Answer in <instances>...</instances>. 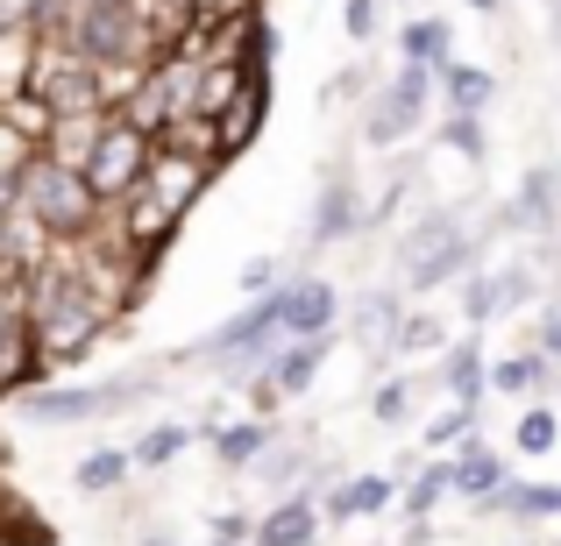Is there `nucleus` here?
Listing matches in <instances>:
<instances>
[{
	"instance_id": "1",
	"label": "nucleus",
	"mask_w": 561,
	"mask_h": 546,
	"mask_svg": "<svg viewBox=\"0 0 561 546\" xmlns=\"http://www.w3.org/2000/svg\"><path fill=\"white\" fill-rule=\"evenodd\" d=\"M14 206H22L50 242H85V234H100L114 220V206L93 199L85 171L79 164H57L50 150H28L22 156V191H14Z\"/></svg>"
},
{
	"instance_id": "2",
	"label": "nucleus",
	"mask_w": 561,
	"mask_h": 546,
	"mask_svg": "<svg viewBox=\"0 0 561 546\" xmlns=\"http://www.w3.org/2000/svg\"><path fill=\"white\" fill-rule=\"evenodd\" d=\"M469 263H477V234L462 228L455 206L426 213L420 228L398 242V277H405V291H440V284H455Z\"/></svg>"
},
{
	"instance_id": "3",
	"label": "nucleus",
	"mask_w": 561,
	"mask_h": 546,
	"mask_svg": "<svg viewBox=\"0 0 561 546\" xmlns=\"http://www.w3.org/2000/svg\"><path fill=\"white\" fill-rule=\"evenodd\" d=\"M157 391V369H136V376H107V383H28L22 391V419L36 426H79V419H107V411L136 405V397Z\"/></svg>"
},
{
	"instance_id": "4",
	"label": "nucleus",
	"mask_w": 561,
	"mask_h": 546,
	"mask_svg": "<svg viewBox=\"0 0 561 546\" xmlns=\"http://www.w3.org/2000/svg\"><path fill=\"white\" fill-rule=\"evenodd\" d=\"M434 85H440V65H412V57H398L391 85H383V93L370 100V114H363V142H370V150H398V142L420 128Z\"/></svg>"
},
{
	"instance_id": "5",
	"label": "nucleus",
	"mask_w": 561,
	"mask_h": 546,
	"mask_svg": "<svg viewBox=\"0 0 561 546\" xmlns=\"http://www.w3.org/2000/svg\"><path fill=\"white\" fill-rule=\"evenodd\" d=\"M150 156H157V142L142 136L136 121H122V114H107V128H100V142H93V156H85V185H93V199L100 206H122L128 191L142 185V171H150Z\"/></svg>"
},
{
	"instance_id": "6",
	"label": "nucleus",
	"mask_w": 561,
	"mask_h": 546,
	"mask_svg": "<svg viewBox=\"0 0 561 546\" xmlns=\"http://www.w3.org/2000/svg\"><path fill=\"white\" fill-rule=\"evenodd\" d=\"M179 228H185V213L164 206V199H150V191H128V199L114 206V234H122L136 256H150V263H164V248L179 242Z\"/></svg>"
},
{
	"instance_id": "7",
	"label": "nucleus",
	"mask_w": 561,
	"mask_h": 546,
	"mask_svg": "<svg viewBox=\"0 0 561 546\" xmlns=\"http://www.w3.org/2000/svg\"><path fill=\"white\" fill-rule=\"evenodd\" d=\"M277 320H285V341H299V334H334L342 291H334L328 277H291V284H277Z\"/></svg>"
},
{
	"instance_id": "8",
	"label": "nucleus",
	"mask_w": 561,
	"mask_h": 546,
	"mask_svg": "<svg viewBox=\"0 0 561 546\" xmlns=\"http://www.w3.org/2000/svg\"><path fill=\"white\" fill-rule=\"evenodd\" d=\"M214 178H220V171L206 164V156H185V150H164V142H157V156H150V171H142L136 191H150V199H164V206H179V213H192V199H199Z\"/></svg>"
},
{
	"instance_id": "9",
	"label": "nucleus",
	"mask_w": 561,
	"mask_h": 546,
	"mask_svg": "<svg viewBox=\"0 0 561 546\" xmlns=\"http://www.w3.org/2000/svg\"><path fill=\"white\" fill-rule=\"evenodd\" d=\"M263 121H271V71H256V79L242 85V100H234V107L214 121V136H220V171H228L234 156H242L249 142L263 136Z\"/></svg>"
},
{
	"instance_id": "10",
	"label": "nucleus",
	"mask_w": 561,
	"mask_h": 546,
	"mask_svg": "<svg viewBox=\"0 0 561 546\" xmlns=\"http://www.w3.org/2000/svg\"><path fill=\"white\" fill-rule=\"evenodd\" d=\"M249 79H256V65H234V57H199V65H192V107H185V114L220 121V114L242 100Z\"/></svg>"
},
{
	"instance_id": "11",
	"label": "nucleus",
	"mask_w": 561,
	"mask_h": 546,
	"mask_svg": "<svg viewBox=\"0 0 561 546\" xmlns=\"http://www.w3.org/2000/svg\"><path fill=\"white\" fill-rule=\"evenodd\" d=\"M328 356H334V334H299V341H277V356L263 362V369H271V383L285 397H306V391H313V376L328 369Z\"/></svg>"
},
{
	"instance_id": "12",
	"label": "nucleus",
	"mask_w": 561,
	"mask_h": 546,
	"mask_svg": "<svg viewBox=\"0 0 561 546\" xmlns=\"http://www.w3.org/2000/svg\"><path fill=\"white\" fill-rule=\"evenodd\" d=\"M554 213H561V171H554V164H534V171L519 178V191H512L505 220H512L519 234H548Z\"/></svg>"
},
{
	"instance_id": "13",
	"label": "nucleus",
	"mask_w": 561,
	"mask_h": 546,
	"mask_svg": "<svg viewBox=\"0 0 561 546\" xmlns=\"http://www.w3.org/2000/svg\"><path fill=\"white\" fill-rule=\"evenodd\" d=\"M440 391L462 397V405H477V397L491 391V362H483V341H477V334L440 348Z\"/></svg>"
},
{
	"instance_id": "14",
	"label": "nucleus",
	"mask_w": 561,
	"mask_h": 546,
	"mask_svg": "<svg viewBox=\"0 0 561 546\" xmlns=\"http://www.w3.org/2000/svg\"><path fill=\"white\" fill-rule=\"evenodd\" d=\"M356 220H363L356 185L334 171V178L320 185V206H313V242H320V248H328V242H348V234H356Z\"/></svg>"
},
{
	"instance_id": "15",
	"label": "nucleus",
	"mask_w": 561,
	"mask_h": 546,
	"mask_svg": "<svg viewBox=\"0 0 561 546\" xmlns=\"http://www.w3.org/2000/svg\"><path fill=\"white\" fill-rule=\"evenodd\" d=\"M483 504H491V511H512V519H526V525H540V519H561V483H497V490L491 497H483Z\"/></svg>"
},
{
	"instance_id": "16",
	"label": "nucleus",
	"mask_w": 561,
	"mask_h": 546,
	"mask_svg": "<svg viewBox=\"0 0 561 546\" xmlns=\"http://www.w3.org/2000/svg\"><path fill=\"white\" fill-rule=\"evenodd\" d=\"M497 93V79L483 65H462V57H448L440 65V100H448V114H483Z\"/></svg>"
},
{
	"instance_id": "17",
	"label": "nucleus",
	"mask_w": 561,
	"mask_h": 546,
	"mask_svg": "<svg viewBox=\"0 0 561 546\" xmlns=\"http://www.w3.org/2000/svg\"><path fill=\"white\" fill-rule=\"evenodd\" d=\"M313 533H320V511L306 504V497H285V504L256 525V539H249V546H313Z\"/></svg>"
},
{
	"instance_id": "18",
	"label": "nucleus",
	"mask_w": 561,
	"mask_h": 546,
	"mask_svg": "<svg viewBox=\"0 0 561 546\" xmlns=\"http://www.w3.org/2000/svg\"><path fill=\"white\" fill-rule=\"evenodd\" d=\"M271 440H277V426H271V419L214 426V454H220V468H249V462H263V454H271Z\"/></svg>"
},
{
	"instance_id": "19",
	"label": "nucleus",
	"mask_w": 561,
	"mask_h": 546,
	"mask_svg": "<svg viewBox=\"0 0 561 546\" xmlns=\"http://www.w3.org/2000/svg\"><path fill=\"white\" fill-rule=\"evenodd\" d=\"M455 497H477V504H483V497H491L497 490V483H505L512 476V468L505 462H497V454L491 448H477V440H462V454H455Z\"/></svg>"
},
{
	"instance_id": "20",
	"label": "nucleus",
	"mask_w": 561,
	"mask_h": 546,
	"mask_svg": "<svg viewBox=\"0 0 561 546\" xmlns=\"http://www.w3.org/2000/svg\"><path fill=\"white\" fill-rule=\"evenodd\" d=\"M128 476H136V454H128V448H93L79 468H71V483H79L85 497H107V490H122Z\"/></svg>"
},
{
	"instance_id": "21",
	"label": "nucleus",
	"mask_w": 561,
	"mask_h": 546,
	"mask_svg": "<svg viewBox=\"0 0 561 546\" xmlns=\"http://www.w3.org/2000/svg\"><path fill=\"white\" fill-rule=\"evenodd\" d=\"M398 320H405V305H398L391 291H370V299L356 305V334L377 348V356H398Z\"/></svg>"
},
{
	"instance_id": "22",
	"label": "nucleus",
	"mask_w": 561,
	"mask_h": 546,
	"mask_svg": "<svg viewBox=\"0 0 561 546\" xmlns=\"http://www.w3.org/2000/svg\"><path fill=\"white\" fill-rule=\"evenodd\" d=\"M398 57H412V65H448V57H455L448 22H440V14H420V22H405V28H398Z\"/></svg>"
},
{
	"instance_id": "23",
	"label": "nucleus",
	"mask_w": 561,
	"mask_h": 546,
	"mask_svg": "<svg viewBox=\"0 0 561 546\" xmlns=\"http://www.w3.org/2000/svg\"><path fill=\"white\" fill-rule=\"evenodd\" d=\"M383 504H391V476H356L328 497V519H377Z\"/></svg>"
},
{
	"instance_id": "24",
	"label": "nucleus",
	"mask_w": 561,
	"mask_h": 546,
	"mask_svg": "<svg viewBox=\"0 0 561 546\" xmlns=\"http://www.w3.org/2000/svg\"><path fill=\"white\" fill-rule=\"evenodd\" d=\"M455 490V468L448 462H426V468H412V483H405V519L412 525H426L434 519V504Z\"/></svg>"
},
{
	"instance_id": "25",
	"label": "nucleus",
	"mask_w": 561,
	"mask_h": 546,
	"mask_svg": "<svg viewBox=\"0 0 561 546\" xmlns=\"http://www.w3.org/2000/svg\"><path fill=\"white\" fill-rule=\"evenodd\" d=\"M185 448H192V426H179V419H157V426H150V433H142L128 454H136V468H164V462H179Z\"/></svg>"
},
{
	"instance_id": "26",
	"label": "nucleus",
	"mask_w": 561,
	"mask_h": 546,
	"mask_svg": "<svg viewBox=\"0 0 561 546\" xmlns=\"http://www.w3.org/2000/svg\"><path fill=\"white\" fill-rule=\"evenodd\" d=\"M540 383H548V356H505V362H491V391H505V397H534Z\"/></svg>"
},
{
	"instance_id": "27",
	"label": "nucleus",
	"mask_w": 561,
	"mask_h": 546,
	"mask_svg": "<svg viewBox=\"0 0 561 546\" xmlns=\"http://www.w3.org/2000/svg\"><path fill=\"white\" fill-rule=\"evenodd\" d=\"M512 440H519V454H534V462H540V454H554V440H561V419H554L548 405H526L519 419H512Z\"/></svg>"
},
{
	"instance_id": "28",
	"label": "nucleus",
	"mask_w": 561,
	"mask_h": 546,
	"mask_svg": "<svg viewBox=\"0 0 561 546\" xmlns=\"http://www.w3.org/2000/svg\"><path fill=\"white\" fill-rule=\"evenodd\" d=\"M440 150H462L469 164H483V156H491V136H483V114H448V121H440Z\"/></svg>"
},
{
	"instance_id": "29",
	"label": "nucleus",
	"mask_w": 561,
	"mask_h": 546,
	"mask_svg": "<svg viewBox=\"0 0 561 546\" xmlns=\"http://www.w3.org/2000/svg\"><path fill=\"white\" fill-rule=\"evenodd\" d=\"M497 313H512V305H505V284H497V270H491V277H469V291H462V320H469V327H491Z\"/></svg>"
},
{
	"instance_id": "30",
	"label": "nucleus",
	"mask_w": 561,
	"mask_h": 546,
	"mask_svg": "<svg viewBox=\"0 0 561 546\" xmlns=\"http://www.w3.org/2000/svg\"><path fill=\"white\" fill-rule=\"evenodd\" d=\"M426 348H448V327L434 313H405L398 320V356H426Z\"/></svg>"
},
{
	"instance_id": "31",
	"label": "nucleus",
	"mask_w": 561,
	"mask_h": 546,
	"mask_svg": "<svg viewBox=\"0 0 561 546\" xmlns=\"http://www.w3.org/2000/svg\"><path fill=\"white\" fill-rule=\"evenodd\" d=\"M412 397H420V383H412V376H391V383H377V397H370V411H377V426H405V411H412Z\"/></svg>"
},
{
	"instance_id": "32",
	"label": "nucleus",
	"mask_w": 561,
	"mask_h": 546,
	"mask_svg": "<svg viewBox=\"0 0 561 546\" xmlns=\"http://www.w3.org/2000/svg\"><path fill=\"white\" fill-rule=\"evenodd\" d=\"M469 426H477V405H462V397H455V405L440 411L434 426H426V448H448V440H469Z\"/></svg>"
},
{
	"instance_id": "33",
	"label": "nucleus",
	"mask_w": 561,
	"mask_h": 546,
	"mask_svg": "<svg viewBox=\"0 0 561 546\" xmlns=\"http://www.w3.org/2000/svg\"><path fill=\"white\" fill-rule=\"evenodd\" d=\"M377 8H383V0H342V36H348V43H370L377 22H383Z\"/></svg>"
},
{
	"instance_id": "34",
	"label": "nucleus",
	"mask_w": 561,
	"mask_h": 546,
	"mask_svg": "<svg viewBox=\"0 0 561 546\" xmlns=\"http://www.w3.org/2000/svg\"><path fill=\"white\" fill-rule=\"evenodd\" d=\"M242 291H249V299L277 291V256H256V263H249V270H242Z\"/></svg>"
},
{
	"instance_id": "35",
	"label": "nucleus",
	"mask_w": 561,
	"mask_h": 546,
	"mask_svg": "<svg viewBox=\"0 0 561 546\" xmlns=\"http://www.w3.org/2000/svg\"><path fill=\"white\" fill-rule=\"evenodd\" d=\"M497 284H505V305H526V299H534V270H526V263L497 270Z\"/></svg>"
},
{
	"instance_id": "36",
	"label": "nucleus",
	"mask_w": 561,
	"mask_h": 546,
	"mask_svg": "<svg viewBox=\"0 0 561 546\" xmlns=\"http://www.w3.org/2000/svg\"><path fill=\"white\" fill-rule=\"evenodd\" d=\"M540 356H561V305H548V313H540Z\"/></svg>"
},
{
	"instance_id": "37",
	"label": "nucleus",
	"mask_w": 561,
	"mask_h": 546,
	"mask_svg": "<svg viewBox=\"0 0 561 546\" xmlns=\"http://www.w3.org/2000/svg\"><path fill=\"white\" fill-rule=\"evenodd\" d=\"M214 539L220 546H242V539H256V525H249V519H214Z\"/></svg>"
},
{
	"instance_id": "38",
	"label": "nucleus",
	"mask_w": 561,
	"mask_h": 546,
	"mask_svg": "<svg viewBox=\"0 0 561 546\" xmlns=\"http://www.w3.org/2000/svg\"><path fill=\"white\" fill-rule=\"evenodd\" d=\"M548 14H554V22H548V36L561 43V0H548Z\"/></svg>"
},
{
	"instance_id": "39",
	"label": "nucleus",
	"mask_w": 561,
	"mask_h": 546,
	"mask_svg": "<svg viewBox=\"0 0 561 546\" xmlns=\"http://www.w3.org/2000/svg\"><path fill=\"white\" fill-rule=\"evenodd\" d=\"M469 8H477V14H497V0H469Z\"/></svg>"
},
{
	"instance_id": "40",
	"label": "nucleus",
	"mask_w": 561,
	"mask_h": 546,
	"mask_svg": "<svg viewBox=\"0 0 561 546\" xmlns=\"http://www.w3.org/2000/svg\"><path fill=\"white\" fill-rule=\"evenodd\" d=\"M142 546H179V539H157V533H150V539H142Z\"/></svg>"
},
{
	"instance_id": "41",
	"label": "nucleus",
	"mask_w": 561,
	"mask_h": 546,
	"mask_svg": "<svg viewBox=\"0 0 561 546\" xmlns=\"http://www.w3.org/2000/svg\"><path fill=\"white\" fill-rule=\"evenodd\" d=\"M405 8H412V0H405Z\"/></svg>"
}]
</instances>
